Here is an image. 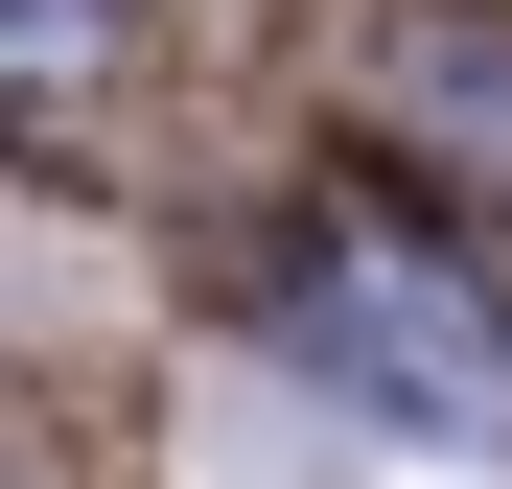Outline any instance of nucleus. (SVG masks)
Returning a JSON list of instances; mask_svg holds the SVG:
<instances>
[{
    "instance_id": "1",
    "label": "nucleus",
    "mask_w": 512,
    "mask_h": 489,
    "mask_svg": "<svg viewBox=\"0 0 512 489\" xmlns=\"http://www.w3.org/2000/svg\"><path fill=\"white\" fill-rule=\"evenodd\" d=\"M303 350L350 373V396H396V420H512V350L466 326L443 257H326L303 280Z\"/></svg>"
},
{
    "instance_id": "2",
    "label": "nucleus",
    "mask_w": 512,
    "mask_h": 489,
    "mask_svg": "<svg viewBox=\"0 0 512 489\" xmlns=\"http://www.w3.org/2000/svg\"><path fill=\"white\" fill-rule=\"evenodd\" d=\"M373 94H419L466 163H512V47H489V24H396V47H373Z\"/></svg>"
}]
</instances>
